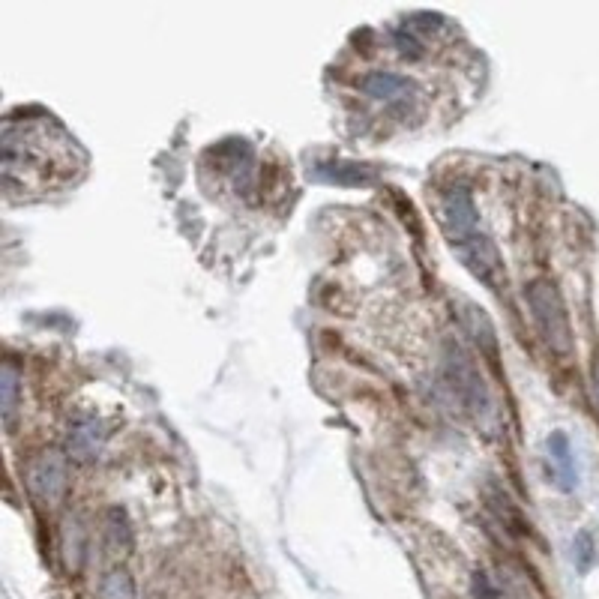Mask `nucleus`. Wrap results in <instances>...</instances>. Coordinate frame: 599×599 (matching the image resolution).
Wrapping results in <instances>:
<instances>
[{"instance_id":"dca6fc26","label":"nucleus","mask_w":599,"mask_h":599,"mask_svg":"<svg viewBox=\"0 0 599 599\" xmlns=\"http://www.w3.org/2000/svg\"><path fill=\"white\" fill-rule=\"evenodd\" d=\"M471 591H474V599H507L504 597V591L492 582V576L483 573V570L474 573V579H471Z\"/></svg>"},{"instance_id":"0eeeda50","label":"nucleus","mask_w":599,"mask_h":599,"mask_svg":"<svg viewBox=\"0 0 599 599\" xmlns=\"http://www.w3.org/2000/svg\"><path fill=\"white\" fill-rule=\"evenodd\" d=\"M360 87H363L366 96H372L375 102H384V105H408L417 96V84L411 78L396 75V72H384V69L369 72L360 81Z\"/></svg>"},{"instance_id":"9b49d317","label":"nucleus","mask_w":599,"mask_h":599,"mask_svg":"<svg viewBox=\"0 0 599 599\" xmlns=\"http://www.w3.org/2000/svg\"><path fill=\"white\" fill-rule=\"evenodd\" d=\"M105 540H108V549L111 555H126L132 549V528H129V519L123 510H108V519H105Z\"/></svg>"},{"instance_id":"f03ea898","label":"nucleus","mask_w":599,"mask_h":599,"mask_svg":"<svg viewBox=\"0 0 599 599\" xmlns=\"http://www.w3.org/2000/svg\"><path fill=\"white\" fill-rule=\"evenodd\" d=\"M528 306H531V315H534V324H537L543 342L558 357H570L573 354V327H570V315H567V306H564L555 282H549V279L531 282Z\"/></svg>"},{"instance_id":"7ed1b4c3","label":"nucleus","mask_w":599,"mask_h":599,"mask_svg":"<svg viewBox=\"0 0 599 599\" xmlns=\"http://www.w3.org/2000/svg\"><path fill=\"white\" fill-rule=\"evenodd\" d=\"M444 375L453 387V393L459 396V402L474 414V417H486L492 414V396H489V387L480 375V369L474 366V360L465 354L462 345H447V354H444Z\"/></svg>"},{"instance_id":"1a4fd4ad","label":"nucleus","mask_w":599,"mask_h":599,"mask_svg":"<svg viewBox=\"0 0 599 599\" xmlns=\"http://www.w3.org/2000/svg\"><path fill=\"white\" fill-rule=\"evenodd\" d=\"M549 459H552V468L558 474L561 489L573 492L579 486V468H576V456H573L567 432H552L549 435Z\"/></svg>"},{"instance_id":"f8f14e48","label":"nucleus","mask_w":599,"mask_h":599,"mask_svg":"<svg viewBox=\"0 0 599 599\" xmlns=\"http://www.w3.org/2000/svg\"><path fill=\"white\" fill-rule=\"evenodd\" d=\"M315 174L330 183H369L372 180V171L366 165H354V162H324L315 168Z\"/></svg>"},{"instance_id":"6e6552de","label":"nucleus","mask_w":599,"mask_h":599,"mask_svg":"<svg viewBox=\"0 0 599 599\" xmlns=\"http://www.w3.org/2000/svg\"><path fill=\"white\" fill-rule=\"evenodd\" d=\"M102 426L93 417H78L69 426V456L78 462L96 459V453L102 450Z\"/></svg>"},{"instance_id":"2eb2a0df","label":"nucleus","mask_w":599,"mask_h":599,"mask_svg":"<svg viewBox=\"0 0 599 599\" xmlns=\"http://www.w3.org/2000/svg\"><path fill=\"white\" fill-rule=\"evenodd\" d=\"M393 45L399 48L402 57H411V60L423 54V42H420V36L414 33V27H408V24L393 30Z\"/></svg>"},{"instance_id":"9d476101","label":"nucleus","mask_w":599,"mask_h":599,"mask_svg":"<svg viewBox=\"0 0 599 599\" xmlns=\"http://www.w3.org/2000/svg\"><path fill=\"white\" fill-rule=\"evenodd\" d=\"M84 528L78 519H66L63 525V534H60V555H63V564L69 573H78L81 570V561H84Z\"/></svg>"},{"instance_id":"20e7f679","label":"nucleus","mask_w":599,"mask_h":599,"mask_svg":"<svg viewBox=\"0 0 599 599\" xmlns=\"http://www.w3.org/2000/svg\"><path fill=\"white\" fill-rule=\"evenodd\" d=\"M450 246H453L456 258H459L483 285H489L492 291H501V288L507 285V273H504L501 252H498V246L492 243L489 234L474 231V234H468V237H462V240H456V243H450Z\"/></svg>"},{"instance_id":"4468645a","label":"nucleus","mask_w":599,"mask_h":599,"mask_svg":"<svg viewBox=\"0 0 599 599\" xmlns=\"http://www.w3.org/2000/svg\"><path fill=\"white\" fill-rule=\"evenodd\" d=\"M99 599H135V582H132V576L123 567L105 573V579L99 585Z\"/></svg>"},{"instance_id":"f3484780","label":"nucleus","mask_w":599,"mask_h":599,"mask_svg":"<svg viewBox=\"0 0 599 599\" xmlns=\"http://www.w3.org/2000/svg\"><path fill=\"white\" fill-rule=\"evenodd\" d=\"M576 549H579V570L585 573L591 567V561H594V540H591V534H579Z\"/></svg>"},{"instance_id":"ddd939ff","label":"nucleus","mask_w":599,"mask_h":599,"mask_svg":"<svg viewBox=\"0 0 599 599\" xmlns=\"http://www.w3.org/2000/svg\"><path fill=\"white\" fill-rule=\"evenodd\" d=\"M18 384H21V375H18V369L6 360V363L0 366V411H3V420H6V423L12 420V411H15Z\"/></svg>"},{"instance_id":"a211bd4d","label":"nucleus","mask_w":599,"mask_h":599,"mask_svg":"<svg viewBox=\"0 0 599 599\" xmlns=\"http://www.w3.org/2000/svg\"><path fill=\"white\" fill-rule=\"evenodd\" d=\"M594 393H597V402H599V372H597V381H594Z\"/></svg>"},{"instance_id":"423d86ee","label":"nucleus","mask_w":599,"mask_h":599,"mask_svg":"<svg viewBox=\"0 0 599 599\" xmlns=\"http://www.w3.org/2000/svg\"><path fill=\"white\" fill-rule=\"evenodd\" d=\"M441 225L450 243L477 231V204L465 186H453L441 195Z\"/></svg>"},{"instance_id":"39448f33","label":"nucleus","mask_w":599,"mask_h":599,"mask_svg":"<svg viewBox=\"0 0 599 599\" xmlns=\"http://www.w3.org/2000/svg\"><path fill=\"white\" fill-rule=\"evenodd\" d=\"M66 480V456L57 450H45L27 465V492L39 507H57L66 495Z\"/></svg>"},{"instance_id":"f257e3e1","label":"nucleus","mask_w":599,"mask_h":599,"mask_svg":"<svg viewBox=\"0 0 599 599\" xmlns=\"http://www.w3.org/2000/svg\"><path fill=\"white\" fill-rule=\"evenodd\" d=\"M87 171L78 138L45 111L9 114L0 129V186L9 201L60 195Z\"/></svg>"}]
</instances>
